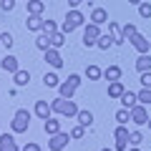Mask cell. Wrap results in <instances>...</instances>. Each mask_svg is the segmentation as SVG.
Returning <instances> with one entry per match:
<instances>
[{"label": "cell", "mask_w": 151, "mask_h": 151, "mask_svg": "<svg viewBox=\"0 0 151 151\" xmlns=\"http://www.w3.org/2000/svg\"><path fill=\"white\" fill-rule=\"evenodd\" d=\"M28 126H30V111H28V108H18L15 116H13V121H10L13 134H25Z\"/></svg>", "instance_id": "7a4b0ae2"}, {"label": "cell", "mask_w": 151, "mask_h": 151, "mask_svg": "<svg viewBox=\"0 0 151 151\" xmlns=\"http://www.w3.org/2000/svg\"><path fill=\"white\" fill-rule=\"evenodd\" d=\"M0 43L5 45L8 50H10V48H13V43H15V40H13V35H10V33H0Z\"/></svg>", "instance_id": "836d02e7"}, {"label": "cell", "mask_w": 151, "mask_h": 151, "mask_svg": "<svg viewBox=\"0 0 151 151\" xmlns=\"http://www.w3.org/2000/svg\"><path fill=\"white\" fill-rule=\"evenodd\" d=\"M108 33H111V35H116V38H119V25H116V23H113V20H108Z\"/></svg>", "instance_id": "f35d334b"}, {"label": "cell", "mask_w": 151, "mask_h": 151, "mask_svg": "<svg viewBox=\"0 0 151 151\" xmlns=\"http://www.w3.org/2000/svg\"><path fill=\"white\" fill-rule=\"evenodd\" d=\"M149 48H151V43H149Z\"/></svg>", "instance_id": "7dc6e473"}, {"label": "cell", "mask_w": 151, "mask_h": 151, "mask_svg": "<svg viewBox=\"0 0 151 151\" xmlns=\"http://www.w3.org/2000/svg\"><path fill=\"white\" fill-rule=\"evenodd\" d=\"M136 96H139V103H144V106H151V88H141Z\"/></svg>", "instance_id": "f546056e"}, {"label": "cell", "mask_w": 151, "mask_h": 151, "mask_svg": "<svg viewBox=\"0 0 151 151\" xmlns=\"http://www.w3.org/2000/svg\"><path fill=\"white\" fill-rule=\"evenodd\" d=\"M43 83H45L48 88H55V86H60V81H58V76H55V73H45V76H43Z\"/></svg>", "instance_id": "4dcf8cb0"}, {"label": "cell", "mask_w": 151, "mask_h": 151, "mask_svg": "<svg viewBox=\"0 0 151 151\" xmlns=\"http://www.w3.org/2000/svg\"><path fill=\"white\" fill-rule=\"evenodd\" d=\"M126 93V86L121 81H111L108 83V98H121Z\"/></svg>", "instance_id": "5bb4252c"}, {"label": "cell", "mask_w": 151, "mask_h": 151, "mask_svg": "<svg viewBox=\"0 0 151 151\" xmlns=\"http://www.w3.org/2000/svg\"><path fill=\"white\" fill-rule=\"evenodd\" d=\"M35 45L45 53V50L50 48V35H45V33H43V35H38V38H35Z\"/></svg>", "instance_id": "f1b7e54d"}, {"label": "cell", "mask_w": 151, "mask_h": 151, "mask_svg": "<svg viewBox=\"0 0 151 151\" xmlns=\"http://www.w3.org/2000/svg\"><path fill=\"white\" fill-rule=\"evenodd\" d=\"M141 141H144V134H141V131H131L129 134V144L131 146H139Z\"/></svg>", "instance_id": "1f68e13d"}, {"label": "cell", "mask_w": 151, "mask_h": 151, "mask_svg": "<svg viewBox=\"0 0 151 151\" xmlns=\"http://www.w3.org/2000/svg\"><path fill=\"white\" fill-rule=\"evenodd\" d=\"M144 0H129V5H141Z\"/></svg>", "instance_id": "7bdbcfd3"}, {"label": "cell", "mask_w": 151, "mask_h": 151, "mask_svg": "<svg viewBox=\"0 0 151 151\" xmlns=\"http://www.w3.org/2000/svg\"><path fill=\"white\" fill-rule=\"evenodd\" d=\"M50 113H53V108H50V103L48 101H38L35 103V116H38V119H50Z\"/></svg>", "instance_id": "4fadbf2b"}, {"label": "cell", "mask_w": 151, "mask_h": 151, "mask_svg": "<svg viewBox=\"0 0 151 151\" xmlns=\"http://www.w3.org/2000/svg\"><path fill=\"white\" fill-rule=\"evenodd\" d=\"M45 63L50 65V68H63V58H60V53H58V48H48L45 50Z\"/></svg>", "instance_id": "52a82bcc"}, {"label": "cell", "mask_w": 151, "mask_h": 151, "mask_svg": "<svg viewBox=\"0 0 151 151\" xmlns=\"http://www.w3.org/2000/svg\"><path fill=\"white\" fill-rule=\"evenodd\" d=\"M76 88H78V86H76V83H73V81H70V78H68V81H63V83H60V86H58V93H60V96H63V98H73Z\"/></svg>", "instance_id": "9a60e30c"}, {"label": "cell", "mask_w": 151, "mask_h": 151, "mask_svg": "<svg viewBox=\"0 0 151 151\" xmlns=\"http://www.w3.org/2000/svg\"><path fill=\"white\" fill-rule=\"evenodd\" d=\"M131 151H139V146H134V149H131Z\"/></svg>", "instance_id": "ee69618b"}, {"label": "cell", "mask_w": 151, "mask_h": 151, "mask_svg": "<svg viewBox=\"0 0 151 151\" xmlns=\"http://www.w3.org/2000/svg\"><path fill=\"white\" fill-rule=\"evenodd\" d=\"M63 43H65V33H63V30H58V33L50 35V48H60Z\"/></svg>", "instance_id": "cb8c5ba5"}, {"label": "cell", "mask_w": 151, "mask_h": 151, "mask_svg": "<svg viewBox=\"0 0 151 151\" xmlns=\"http://www.w3.org/2000/svg\"><path fill=\"white\" fill-rule=\"evenodd\" d=\"M149 43H151V40H149L146 35H141V33H136V35L131 38V45H134L139 53H149V50H151V48H149Z\"/></svg>", "instance_id": "ba28073f"}, {"label": "cell", "mask_w": 151, "mask_h": 151, "mask_svg": "<svg viewBox=\"0 0 151 151\" xmlns=\"http://www.w3.org/2000/svg\"><path fill=\"white\" fill-rule=\"evenodd\" d=\"M0 8H3L5 13H10L13 8H15V0H0Z\"/></svg>", "instance_id": "74e56055"}, {"label": "cell", "mask_w": 151, "mask_h": 151, "mask_svg": "<svg viewBox=\"0 0 151 151\" xmlns=\"http://www.w3.org/2000/svg\"><path fill=\"white\" fill-rule=\"evenodd\" d=\"M129 149V141H116V151H126Z\"/></svg>", "instance_id": "60d3db41"}, {"label": "cell", "mask_w": 151, "mask_h": 151, "mask_svg": "<svg viewBox=\"0 0 151 151\" xmlns=\"http://www.w3.org/2000/svg\"><path fill=\"white\" fill-rule=\"evenodd\" d=\"M131 121H134L136 126L149 124V111H146V106H144V103H136V106L131 108Z\"/></svg>", "instance_id": "8992f818"}, {"label": "cell", "mask_w": 151, "mask_h": 151, "mask_svg": "<svg viewBox=\"0 0 151 151\" xmlns=\"http://www.w3.org/2000/svg\"><path fill=\"white\" fill-rule=\"evenodd\" d=\"M13 81H15V86H28L30 73H28V70H18V73H13Z\"/></svg>", "instance_id": "603a6c76"}, {"label": "cell", "mask_w": 151, "mask_h": 151, "mask_svg": "<svg viewBox=\"0 0 151 151\" xmlns=\"http://www.w3.org/2000/svg\"><path fill=\"white\" fill-rule=\"evenodd\" d=\"M136 70H139V73L151 70V53H139V58H136Z\"/></svg>", "instance_id": "7c38bea8"}, {"label": "cell", "mask_w": 151, "mask_h": 151, "mask_svg": "<svg viewBox=\"0 0 151 151\" xmlns=\"http://www.w3.org/2000/svg\"><path fill=\"white\" fill-rule=\"evenodd\" d=\"M28 30H43V25H45V20L40 15H28Z\"/></svg>", "instance_id": "44dd1931"}, {"label": "cell", "mask_w": 151, "mask_h": 151, "mask_svg": "<svg viewBox=\"0 0 151 151\" xmlns=\"http://www.w3.org/2000/svg\"><path fill=\"white\" fill-rule=\"evenodd\" d=\"M43 33H45V35H53V33H58L55 23H53V20H45V25H43Z\"/></svg>", "instance_id": "d590c367"}, {"label": "cell", "mask_w": 151, "mask_h": 151, "mask_svg": "<svg viewBox=\"0 0 151 151\" xmlns=\"http://www.w3.org/2000/svg\"><path fill=\"white\" fill-rule=\"evenodd\" d=\"M76 119H78V124H81V126H91L93 124V113L91 111H78Z\"/></svg>", "instance_id": "4316f807"}, {"label": "cell", "mask_w": 151, "mask_h": 151, "mask_svg": "<svg viewBox=\"0 0 151 151\" xmlns=\"http://www.w3.org/2000/svg\"><path fill=\"white\" fill-rule=\"evenodd\" d=\"M43 131L48 136H55V134H60V121H55L53 116L50 119H45V124H43Z\"/></svg>", "instance_id": "2e32d148"}, {"label": "cell", "mask_w": 151, "mask_h": 151, "mask_svg": "<svg viewBox=\"0 0 151 151\" xmlns=\"http://www.w3.org/2000/svg\"><path fill=\"white\" fill-rule=\"evenodd\" d=\"M136 103H139V96H136V93L126 91L124 96H121V106H124V108H129V111H131V108L136 106Z\"/></svg>", "instance_id": "ac0fdd59"}, {"label": "cell", "mask_w": 151, "mask_h": 151, "mask_svg": "<svg viewBox=\"0 0 151 151\" xmlns=\"http://www.w3.org/2000/svg\"><path fill=\"white\" fill-rule=\"evenodd\" d=\"M136 33H139V30H136V25H134V23H126V25L121 28L119 38H116V43H126V40H131V38L136 35Z\"/></svg>", "instance_id": "30bf717a"}, {"label": "cell", "mask_w": 151, "mask_h": 151, "mask_svg": "<svg viewBox=\"0 0 151 151\" xmlns=\"http://www.w3.org/2000/svg\"><path fill=\"white\" fill-rule=\"evenodd\" d=\"M101 76H103V70L98 68V65H88V68H86V78H88V81H98Z\"/></svg>", "instance_id": "d4e9b609"}, {"label": "cell", "mask_w": 151, "mask_h": 151, "mask_svg": "<svg viewBox=\"0 0 151 151\" xmlns=\"http://www.w3.org/2000/svg\"><path fill=\"white\" fill-rule=\"evenodd\" d=\"M50 108H53V113H60L65 119H76L78 111H81V108L76 106L73 98H63V96H58L55 101H50Z\"/></svg>", "instance_id": "6da1fadb"}, {"label": "cell", "mask_w": 151, "mask_h": 151, "mask_svg": "<svg viewBox=\"0 0 151 151\" xmlns=\"http://www.w3.org/2000/svg\"><path fill=\"white\" fill-rule=\"evenodd\" d=\"M103 78H106L108 83L111 81H121V68L119 65H108V68L103 70Z\"/></svg>", "instance_id": "d6986e66"}, {"label": "cell", "mask_w": 151, "mask_h": 151, "mask_svg": "<svg viewBox=\"0 0 151 151\" xmlns=\"http://www.w3.org/2000/svg\"><path fill=\"white\" fill-rule=\"evenodd\" d=\"M0 65H3V70H5V73H18V70H20V65H18V58H15V55H10V53H8L3 60H0Z\"/></svg>", "instance_id": "8fae6325"}, {"label": "cell", "mask_w": 151, "mask_h": 151, "mask_svg": "<svg viewBox=\"0 0 151 151\" xmlns=\"http://www.w3.org/2000/svg\"><path fill=\"white\" fill-rule=\"evenodd\" d=\"M113 43H116V35H111V33H108V35H101V38H98L96 48H101V50H108Z\"/></svg>", "instance_id": "7402d4cb"}, {"label": "cell", "mask_w": 151, "mask_h": 151, "mask_svg": "<svg viewBox=\"0 0 151 151\" xmlns=\"http://www.w3.org/2000/svg\"><path fill=\"white\" fill-rule=\"evenodd\" d=\"M81 3H86V0H68V5L73 8V10H76V8H78V5H81Z\"/></svg>", "instance_id": "b9f144b4"}, {"label": "cell", "mask_w": 151, "mask_h": 151, "mask_svg": "<svg viewBox=\"0 0 151 151\" xmlns=\"http://www.w3.org/2000/svg\"><path fill=\"white\" fill-rule=\"evenodd\" d=\"M141 86H144V88H151V70L141 73Z\"/></svg>", "instance_id": "8d00e7d4"}, {"label": "cell", "mask_w": 151, "mask_h": 151, "mask_svg": "<svg viewBox=\"0 0 151 151\" xmlns=\"http://www.w3.org/2000/svg\"><path fill=\"white\" fill-rule=\"evenodd\" d=\"M101 151H111V149H101Z\"/></svg>", "instance_id": "bcb514c9"}, {"label": "cell", "mask_w": 151, "mask_h": 151, "mask_svg": "<svg viewBox=\"0 0 151 151\" xmlns=\"http://www.w3.org/2000/svg\"><path fill=\"white\" fill-rule=\"evenodd\" d=\"M91 23H96V25H103V23H108V13L103 10V8H96V10L91 13Z\"/></svg>", "instance_id": "ffe728a7"}, {"label": "cell", "mask_w": 151, "mask_h": 151, "mask_svg": "<svg viewBox=\"0 0 151 151\" xmlns=\"http://www.w3.org/2000/svg\"><path fill=\"white\" fill-rule=\"evenodd\" d=\"M83 134H86V126H81V124L70 129V139H76V141H78V139H83Z\"/></svg>", "instance_id": "d6a6232c"}, {"label": "cell", "mask_w": 151, "mask_h": 151, "mask_svg": "<svg viewBox=\"0 0 151 151\" xmlns=\"http://www.w3.org/2000/svg\"><path fill=\"white\" fill-rule=\"evenodd\" d=\"M43 10H45L43 0H28V15H40Z\"/></svg>", "instance_id": "e0dca14e"}, {"label": "cell", "mask_w": 151, "mask_h": 151, "mask_svg": "<svg viewBox=\"0 0 151 151\" xmlns=\"http://www.w3.org/2000/svg\"><path fill=\"white\" fill-rule=\"evenodd\" d=\"M149 129H151V116H149Z\"/></svg>", "instance_id": "f6af8a7d"}, {"label": "cell", "mask_w": 151, "mask_h": 151, "mask_svg": "<svg viewBox=\"0 0 151 151\" xmlns=\"http://www.w3.org/2000/svg\"><path fill=\"white\" fill-rule=\"evenodd\" d=\"M129 134H131V131L129 129H126V126H116V131H113V139H116V141H129Z\"/></svg>", "instance_id": "83f0119b"}, {"label": "cell", "mask_w": 151, "mask_h": 151, "mask_svg": "<svg viewBox=\"0 0 151 151\" xmlns=\"http://www.w3.org/2000/svg\"><path fill=\"white\" fill-rule=\"evenodd\" d=\"M20 151H40V146H38V144H33V141H30V144H25V146H23Z\"/></svg>", "instance_id": "ab89813d"}, {"label": "cell", "mask_w": 151, "mask_h": 151, "mask_svg": "<svg viewBox=\"0 0 151 151\" xmlns=\"http://www.w3.org/2000/svg\"><path fill=\"white\" fill-rule=\"evenodd\" d=\"M116 121H119L121 126H126L131 121V111L129 108H119V111H116Z\"/></svg>", "instance_id": "484cf974"}, {"label": "cell", "mask_w": 151, "mask_h": 151, "mask_svg": "<svg viewBox=\"0 0 151 151\" xmlns=\"http://www.w3.org/2000/svg\"><path fill=\"white\" fill-rule=\"evenodd\" d=\"M98 38H101V25L88 23L86 30H83V45H86V48H93V45L98 43Z\"/></svg>", "instance_id": "277c9868"}, {"label": "cell", "mask_w": 151, "mask_h": 151, "mask_svg": "<svg viewBox=\"0 0 151 151\" xmlns=\"http://www.w3.org/2000/svg\"><path fill=\"white\" fill-rule=\"evenodd\" d=\"M0 151H20V146L10 134H0Z\"/></svg>", "instance_id": "9c48e42d"}, {"label": "cell", "mask_w": 151, "mask_h": 151, "mask_svg": "<svg viewBox=\"0 0 151 151\" xmlns=\"http://www.w3.org/2000/svg\"><path fill=\"white\" fill-rule=\"evenodd\" d=\"M83 20H86V15H83L81 10H68V15H65L63 28H60V30L68 35V33H73L76 28H81V25H83Z\"/></svg>", "instance_id": "3957f363"}, {"label": "cell", "mask_w": 151, "mask_h": 151, "mask_svg": "<svg viewBox=\"0 0 151 151\" xmlns=\"http://www.w3.org/2000/svg\"><path fill=\"white\" fill-rule=\"evenodd\" d=\"M139 15L141 18H151V3H146V0L141 3V5H139Z\"/></svg>", "instance_id": "e575fe53"}, {"label": "cell", "mask_w": 151, "mask_h": 151, "mask_svg": "<svg viewBox=\"0 0 151 151\" xmlns=\"http://www.w3.org/2000/svg\"><path fill=\"white\" fill-rule=\"evenodd\" d=\"M68 141H70V134L60 131V134L50 136V141H48V149H50V151H63L65 146H68Z\"/></svg>", "instance_id": "5b68a950"}]
</instances>
